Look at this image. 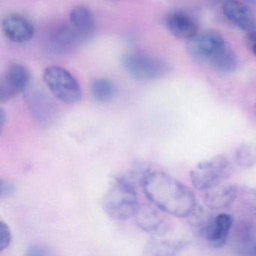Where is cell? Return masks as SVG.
<instances>
[{"mask_svg":"<svg viewBox=\"0 0 256 256\" xmlns=\"http://www.w3.org/2000/svg\"><path fill=\"white\" fill-rule=\"evenodd\" d=\"M187 242L174 240H150L145 246L144 254L148 256H172L186 248Z\"/></svg>","mask_w":256,"mask_h":256,"instance_id":"16","label":"cell"},{"mask_svg":"<svg viewBox=\"0 0 256 256\" xmlns=\"http://www.w3.org/2000/svg\"><path fill=\"white\" fill-rule=\"evenodd\" d=\"M142 188L154 206L166 214L185 218L196 210V198L192 190L164 172L151 170Z\"/></svg>","mask_w":256,"mask_h":256,"instance_id":"1","label":"cell"},{"mask_svg":"<svg viewBox=\"0 0 256 256\" xmlns=\"http://www.w3.org/2000/svg\"><path fill=\"white\" fill-rule=\"evenodd\" d=\"M164 24L169 32L179 40H190L198 34L197 22L191 14L182 10L168 13Z\"/></svg>","mask_w":256,"mask_h":256,"instance_id":"12","label":"cell"},{"mask_svg":"<svg viewBox=\"0 0 256 256\" xmlns=\"http://www.w3.org/2000/svg\"><path fill=\"white\" fill-rule=\"evenodd\" d=\"M121 64L125 71L133 78L151 80L162 76L167 72L164 62L154 56L140 54H127L122 56Z\"/></svg>","mask_w":256,"mask_h":256,"instance_id":"5","label":"cell"},{"mask_svg":"<svg viewBox=\"0 0 256 256\" xmlns=\"http://www.w3.org/2000/svg\"><path fill=\"white\" fill-rule=\"evenodd\" d=\"M246 1L251 2V4H256V0H246Z\"/></svg>","mask_w":256,"mask_h":256,"instance_id":"29","label":"cell"},{"mask_svg":"<svg viewBox=\"0 0 256 256\" xmlns=\"http://www.w3.org/2000/svg\"><path fill=\"white\" fill-rule=\"evenodd\" d=\"M252 50L253 54H254V58H256V44L253 46V47L252 48Z\"/></svg>","mask_w":256,"mask_h":256,"instance_id":"27","label":"cell"},{"mask_svg":"<svg viewBox=\"0 0 256 256\" xmlns=\"http://www.w3.org/2000/svg\"><path fill=\"white\" fill-rule=\"evenodd\" d=\"M224 37L221 32L215 30L204 31L188 40L186 50L193 59L200 61H209L210 59L226 46Z\"/></svg>","mask_w":256,"mask_h":256,"instance_id":"6","label":"cell"},{"mask_svg":"<svg viewBox=\"0 0 256 256\" xmlns=\"http://www.w3.org/2000/svg\"><path fill=\"white\" fill-rule=\"evenodd\" d=\"M233 222V217L229 214H218L200 224V233L212 248H222L227 241Z\"/></svg>","mask_w":256,"mask_h":256,"instance_id":"9","label":"cell"},{"mask_svg":"<svg viewBox=\"0 0 256 256\" xmlns=\"http://www.w3.org/2000/svg\"><path fill=\"white\" fill-rule=\"evenodd\" d=\"M24 94L28 108L36 122L44 125L53 120L54 104L41 86L30 82Z\"/></svg>","mask_w":256,"mask_h":256,"instance_id":"7","label":"cell"},{"mask_svg":"<svg viewBox=\"0 0 256 256\" xmlns=\"http://www.w3.org/2000/svg\"><path fill=\"white\" fill-rule=\"evenodd\" d=\"M54 44L60 48L70 47L76 43L82 42L70 23L60 25L52 36Z\"/></svg>","mask_w":256,"mask_h":256,"instance_id":"19","label":"cell"},{"mask_svg":"<svg viewBox=\"0 0 256 256\" xmlns=\"http://www.w3.org/2000/svg\"><path fill=\"white\" fill-rule=\"evenodd\" d=\"M48 250L44 246L38 245V244H35V245L30 246L26 250V256H48Z\"/></svg>","mask_w":256,"mask_h":256,"instance_id":"25","label":"cell"},{"mask_svg":"<svg viewBox=\"0 0 256 256\" xmlns=\"http://www.w3.org/2000/svg\"><path fill=\"white\" fill-rule=\"evenodd\" d=\"M223 13L229 22L246 34L256 30V20L247 6L236 0H228L223 4Z\"/></svg>","mask_w":256,"mask_h":256,"instance_id":"13","label":"cell"},{"mask_svg":"<svg viewBox=\"0 0 256 256\" xmlns=\"http://www.w3.org/2000/svg\"><path fill=\"white\" fill-rule=\"evenodd\" d=\"M1 28L8 40L19 44L30 41L35 35V28L30 20L17 13L6 14L2 18Z\"/></svg>","mask_w":256,"mask_h":256,"instance_id":"10","label":"cell"},{"mask_svg":"<svg viewBox=\"0 0 256 256\" xmlns=\"http://www.w3.org/2000/svg\"><path fill=\"white\" fill-rule=\"evenodd\" d=\"M160 211L158 208L149 205L139 206L134 215L138 226L146 233L158 236L166 234L170 230V223Z\"/></svg>","mask_w":256,"mask_h":256,"instance_id":"11","label":"cell"},{"mask_svg":"<svg viewBox=\"0 0 256 256\" xmlns=\"http://www.w3.org/2000/svg\"><path fill=\"white\" fill-rule=\"evenodd\" d=\"M236 164L244 168H250L256 164V144L244 143L240 145L234 154Z\"/></svg>","mask_w":256,"mask_h":256,"instance_id":"20","label":"cell"},{"mask_svg":"<svg viewBox=\"0 0 256 256\" xmlns=\"http://www.w3.org/2000/svg\"><path fill=\"white\" fill-rule=\"evenodd\" d=\"M211 1L216 2V4H221V2H222V4H224L228 0H211Z\"/></svg>","mask_w":256,"mask_h":256,"instance_id":"26","label":"cell"},{"mask_svg":"<svg viewBox=\"0 0 256 256\" xmlns=\"http://www.w3.org/2000/svg\"><path fill=\"white\" fill-rule=\"evenodd\" d=\"M16 192V186L12 182L7 180L1 179L0 182V197L8 198Z\"/></svg>","mask_w":256,"mask_h":256,"instance_id":"24","label":"cell"},{"mask_svg":"<svg viewBox=\"0 0 256 256\" xmlns=\"http://www.w3.org/2000/svg\"><path fill=\"white\" fill-rule=\"evenodd\" d=\"M80 42L85 41L94 34L95 28L92 12L84 6L74 7L70 13V22Z\"/></svg>","mask_w":256,"mask_h":256,"instance_id":"14","label":"cell"},{"mask_svg":"<svg viewBox=\"0 0 256 256\" xmlns=\"http://www.w3.org/2000/svg\"><path fill=\"white\" fill-rule=\"evenodd\" d=\"M244 200L247 208L256 216V188H248L245 190Z\"/></svg>","mask_w":256,"mask_h":256,"instance_id":"23","label":"cell"},{"mask_svg":"<svg viewBox=\"0 0 256 256\" xmlns=\"http://www.w3.org/2000/svg\"><path fill=\"white\" fill-rule=\"evenodd\" d=\"M238 187L234 184L216 186L206 190L204 202L212 210L224 209L230 206L238 196Z\"/></svg>","mask_w":256,"mask_h":256,"instance_id":"15","label":"cell"},{"mask_svg":"<svg viewBox=\"0 0 256 256\" xmlns=\"http://www.w3.org/2000/svg\"><path fill=\"white\" fill-rule=\"evenodd\" d=\"M208 62L217 71L222 73H230L236 70L238 59L235 52L226 44Z\"/></svg>","mask_w":256,"mask_h":256,"instance_id":"17","label":"cell"},{"mask_svg":"<svg viewBox=\"0 0 256 256\" xmlns=\"http://www.w3.org/2000/svg\"><path fill=\"white\" fill-rule=\"evenodd\" d=\"M91 94L96 101L108 102L116 96L118 90L113 82L108 79L98 78L91 84Z\"/></svg>","mask_w":256,"mask_h":256,"instance_id":"18","label":"cell"},{"mask_svg":"<svg viewBox=\"0 0 256 256\" xmlns=\"http://www.w3.org/2000/svg\"><path fill=\"white\" fill-rule=\"evenodd\" d=\"M30 83V74L25 66L13 64L7 68L0 80V102H7L24 92Z\"/></svg>","mask_w":256,"mask_h":256,"instance_id":"8","label":"cell"},{"mask_svg":"<svg viewBox=\"0 0 256 256\" xmlns=\"http://www.w3.org/2000/svg\"><path fill=\"white\" fill-rule=\"evenodd\" d=\"M43 82L60 101L73 104L82 98V91L76 78L62 67L50 66L43 72Z\"/></svg>","mask_w":256,"mask_h":256,"instance_id":"3","label":"cell"},{"mask_svg":"<svg viewBox=\"0 0 256 256\" xmlns=\"http://www.w3.org/2000/svg\"><path fill=\"white\" fill-rule=\"evenodd\" d=\"M253 114H254V116L256 118V104L254 106V108H253Z\"/></svg>","mask_w":256,"mask_h":256,"instance_id":"28","label":"cell"},{"mask_svg":"<svg viewBox=\"0 0 256 256\" xmlns=\"http://www.w3.org/2000/svg\"><path fill=\"white\" fill-rule=\"evenodd\" d=\"M102 206L114 220H128L134 216L139 208L136 190L116 178L104 194Z\"/></svg>","mask_w":256,"mask_h":256,"instance_id":"2","label":"cell"},{"mask_svg":"<svg viewBox=\"0 0 256 256\" xmlns=\"http://www.w3.org/2000/svg\"><path fill=\"white\" fill-rule=\"evenodd\" d=\"M12 240V234L8 226L4 222H0V252L8 248Z\"/></svg>","mask_w":256,"mask_h":256,"instance_id":"22","label":"cell"},{"mask_svg":"<svg viewBox=\"0 0 256 256\" xmlns=\"http://www.w3.org/2000/svg\"><path fill=\"white\" fill-rule=\"evenodd\" d=\"M151 170V168L148 166H139L127 170L118 179L137 190L138 187L143 186L144 182Z\"/></svg>","mask_w":256,"mask_h":256,"instance_id":"21","label":"cell"},{"mask_svg":"<svg viewBox=\"0 0 256 256\" xmlns=\"http://www.w3.org/2000/svg\"><path fill=\"white\" fill-rule=\"evenodd\" d=\"M230 170V162L227 157L217 155L200 162L190 172L192 184L198 190H206L220 185Z\"/></svg>","mask_w":256,"mask_h":256,"instance_id":"4","label":"cell"}]
</instances>
